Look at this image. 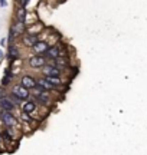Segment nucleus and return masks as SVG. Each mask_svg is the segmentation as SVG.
<instances>
[{
	"label": "nucleus",
	"instance_id": "aec40b11",
	"mask_svg": "<svg viewBox=\"0 0 147 155\" xmlns=\"http://www.w3.org/2000/svg\"><path fill=\"white\" fill-rule=\"evenodd\" d=\"M0 137L5 139V141H12V135L9 134V129H6V131H3V132L0 134Z\"/></svg>",
	"mask_w": 147,
	"mask_h": 155
},
{
	"label": "nucleus",
	"instance_id": "ddd939ff",
	"mask_svg": "<svg viewBox=\"0 0 147 155\" xmlns=\"http://www.w3.org/2000/svg\"><path fill=\"white\" fill-rule=\"evenodd\" d=\"M26 10H25V7H19L17 9V12H16V20L17 22H22V23H25V20H26Z\"/></svg>",
	"mask_w": 147,
	"mask_h": 155
},
{
	"label": "nucleus",
	"instance_id": "f257e3e1",
	"mask_svg": "<svg viewBox=\"0 0 147 155\" xmlns=\"http://www.w3.org/2000/svg\"><path fill=\"white\" fill-rule=\"evenodd\" d=\"M25 30H26V28H25V23L17 22V20H16V23L12 26L10 32H9V40H15L17 36H22V35L25 33Z\"/></svg>",
	"mask_w": 147,
	"mask_h": 155
},
{
	"label": "nucleus",
	"instance_id": "f8f14e48",
	"mask_svg": "<svg viewBox=\"0 0 147 155\" xmlns=\"http://www.w3.org/2000/svg\"><path fill=\"white\" fill-rule=\"evenodd\" d=\"M52 65L62 71L65 68H68V59H67V58H62V56H58L56 59H53V63H52Z\"/></svg>",
	"mask_w": 147,
	"mask_h": 155
},
{
	"label": "nucleus",
	"instance_id": "f03ea898",
	"mask_svg": "<svg viewBox=\"0 0 147 155\" xmlns=\"http://www.w3.org/2000/svg\"><path fill=\"white\" fill-rule=\"evenodd\" d=\"M12 94H15V95H17L20 99H28L29 98V89H26L25 86H22L20 83L19 85H15L13 86V91H12Z\"/></svg>",
	"mask_w": 147,
	"mask_h": 155
},
{
	"label": "nucleus",
	"instance_id": "412c9836",
	"mask_svg": "<svg viewBox=\"0 0 147 155\" xmlns=\"http://www.w3.org/2000/svg\"><path fill=\"white\" fill-rule=\"evenodd\" d=\"M17 2H19V7H25V6L28 5L30 0H17Z\"/></svg>",
	"mask_w": 147,
	"mask_h": 155
},
{
	"label": "nucleus",
	"instance_id": "393cba45",
	"mask_svg": "<svg viewBox=\"0 0 147 155\" xmlns=\"http://www.w3.org/2000/svg\"><path fill=\"white\" fill-rule=\"evenodd\" d=\"M0 138H2V137H0Z\"/></svg>",
	"mask_w": 147,
	"mask_h": 155
},
{
	"label": "nucleus",
	"instance_id": "b1692460",
	"mask_svg": "<svg viewBox=\"0 0 147 155\" xmlns=\"http://www.w3.org/2000/svg\"><path fill=\"white\" fill-rule=\"evenodd\" d=\"M2 58H3V52H2V49H0V61H2Z\"/></svg>",
	"mask_w": 147,
	"mask_h": 155
},
{
	"label": "nucleus",
	"instance_id": "0eeeda50",
	"mask_svg": "<svg viewBox=\"0 0 147 155\" xmlns=\"http://www.w3.org/2000/svg\"><path fill=\"white\" fill-rule=\"evenodd\" d=\"M48 48H49V45L46 43V42H42V40H38V42L32 46V49H33V52L36 55H43Z\"/></svg>",
	"mask_w": 147,
	"mask_h": 155
},
{
	"label": "nucleus",
	"instance_id": "2eb2a0df",
	"mask_svg": "<svg viewBox=\"0 0 147 155\" xmlns=\"http://www.w3.org/2000/svg\"><path fill=\"white\" fill-rule=\"evenodd\" d=\"M36 109V104L35 102H26L25 106H23V112L25 114H30V112H33Z\"/></svg>",
	"mask_w": 147,
	"mask_h": 155
},
{
	"label": "nucleus",
	"instance_id": "39448f33",
	"mask_svg": "<svg viewBox=\"0 0 147 155\" xmlns=\"http://www.w3.org/2000/svg\"><path fill=\"white\" fill-rule=\"evenodd\" d=\"M0 118H2V121L5 122L7 127H10V125H15V124H16L15 116L12 115V112H9V111H2L0 112Z\"/></svg>",
	"mask_w": 147,
	"mask_h": 155
},
{
	"label": "nucleus",
	"instance_id": "4be33fe9",
	"mask_svg": "<svg viewBox=\"0 0 147 155\" xmlns=\"http://www.w3.org/2000/svg\"><path fill=\"white\" fill-rule=\"evenodd\" d=\"M23 119H25L26 122L30 121V118H29V115H28V114H25V112H23Z\"/></svg>",
	"mask_w": 147,
	"mask_h": 155
},
{
	"label": "nucleus",
	"instance_id": "9d476101",
	"mask_svg": "<svg viewBox=\"0 0 147 155\" xmlns=\"http://www.w3.org/2000/svg\"><path fill=\"white\" fill-rule=\"evenodd\" d=\"M59 48H58V46H49V48H48V49H46V52L45 53H43V56H45L46 59H52V61H53V59H56L58 56H59Z\"/></svg>",
	"mask_w": 147,
	"mask_h": 155
},
{
	"label": "nucleus",
	"instance_id": "9b49d317",
	"mask_svg": "<svg viewBox=\"0 0 147 155\" xmlns=\"http://www.w3.org/2000/svg\"><path fill=\"white\" fill-rule=\"evenodd\" d=\"M39 39H38V36L36 35H30V33H23V43L26 45V46H33L36 42H38Z\"/></svg>",
	"mask_w": 147,
	"mask_h": 155
},
{
	"label": "nucleus",
	"instance_id": "423d86ee",
	"mask_svg": "<svg viewBox=\"0 0 147 155\" xmlns=\"http://www.w3.org/2000/svg\"><path fill=\"white\" fill-rule=\"evenodd\" d=\"M43 68V75L45 76H59L61 75V69H58L53 65H45Z\"/></svg>",
	"mask_w": 147,
	"mask_h": 155
},
{
	"label": "nucleus",
	"instance_id": "5701e85b",
	"mask_svg": "<svg viewBox=\"0 0 147 155\" xmlns=\"http://www.w3.org/2000/svg\"><path fill=\"white\" fill-rule=\"evenodd\" d=\"M6 5H7L6 0H0V6H2V7H6Z\"/></svg>",
	"mask_w": 147,
	"mask_h": 155
},
{
	"label": "nucleus",
	"instance_id": "6e6552de",
	"mask_svg": "<svg viewBox=\"0 0 147 155\" xmlns=\"http://www.w3.org/2000/svg\"><path fill=\"white\" fill-rule=\"evenodd\" d=\"M35 88L43 92V91H53V89H55V86H53V85H51V83H49L45 78H43V79L36 81V86H35Z\"/></svg>",
	"mask_w": 147,
	"mask_h": 155
},
{
	"label": "nucleus",
	"instance_id": "1a4fd4ad",
	"mask_svg": "<svg viewBox=\"0 0 147 155\" xmlns=\"http://www.w3.org/2000/svg\"><path fill=\"white\" fill-rule=\"evenodd\" d=\"M20 85L25 86L26 89H33L36 86V79L32 76H29V75H25L22 78V81H20Z\"/></svg>",
	"mask_w": 147,
	"mask_h": 155
},
{
	"label": "nucleus",
	"instance_id": "7ed1b4c3",
	"mask_svg": "<svg viewBox=\"0 0 147 155\" xmlns=\"http://www.w3.org/2000/svg\"><path fill=\"white\" fill-rule=\"evenodd\" d=\"M29 63H30L32 68H42L46 65V58L43 55H35L30 58Z\"/></svg>",
	"mask_w": 147,
	"mask_h": 155
},
{
	"label": "nucleus",
	"instance_id": "dca6fc26",
	"mask_svg": "<svg viewBox=\"0 0 147 155\" xmlns=\"http://www.w3.org/2000/svg\"><path fill=\"white\" fill-rule=\"evenodd\" d=\"M45 79L51 83V85H53V86H59V85L62 83L61 79H59V76H45Z\"/></svg>",
	"mask_w": 147,
	"mask_h": 155
},
{
	"label": "nucleus",
	"instance_id": "f3484780",
	"mask_svg": "<svg viewBox=\"0 0 147 155\" xmlns=\"http://www.w3.org/2000/svg\"><path fill=\"white\" fill-rule=\"evenodd\" d=\"M35 99L38 101L39 104H43V105L49 102V98H48L45 94H36V95H35Z\"/></svg>",
	"mask_w": 147,
	"mask_h": 155
},
{
	"label": "nucleus",
	"instance_id": "4468645a",
	"mask_svg": "<svg viewBox=\"0 0 147 155\" xmlns=\"http://www.w3.org/2000/svg\"><path fill=\"white\" fill-rule=\"evenodd\" d=\"M17 58H19V50H17L16 46H10L9 48V59H10V62L16 61Z\"/></svg>",
	"mask_w": 147,
	"mask_h": 155
},
{
	"label": "nucleus",
	"instance_id": "6ab92c4d",
	"mask_svg": "<svg viewBox=\"0 0 147 155\" xmlns=\"http://www.w3.org/2000/svg\"><path fill=\"white\" fill-rule=\"evenodd\" d=\"M9 99H10L12 102L15 104V106H16V105H19V104L22 102V99H20V98H19L17 95H15V94H10V95H9Z\"/></svg>",
	"mask_w": 147,
	"mask_h": 155
},
{
	"label": "nucleus",
	"instance_id": "a211bd4d",
	"mask_svg": "<svg viewBox=\"0 0 147 155\" xmlns=\"http://www.w3.org/2000/svg\"><path fill=\"white\" fill-rule=\"evenodd\" d=\"M10 81H12V73L9 72V71H6L5 76H3V79H2V85L6 86V85H9V83H10Z\"/></svg>",
	"mask_w": 147,
	"mask_h": 155
},
{
	"label": "nucleus",
	"instance_id": "20e7f679",
	"mask_svg": "<svg viewBox=\"0 0 147 155\" xmlns=\"http://www.w3.org/2000/svg\"><path fill=\"white\" fill-rule=\"evenodd\" d=\"M0 109L12 112L15 109V104L9 99V96H0Z\"/></svg>",
	"mask_w": 147,
	"mask_h": 155
}]
</instances>
